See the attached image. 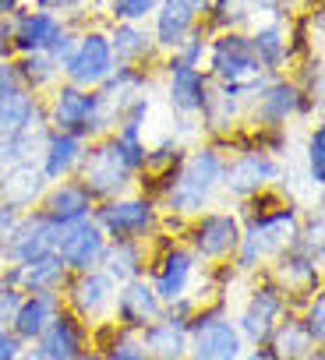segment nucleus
I'll list each match as a JSON object with an SVG mask.
<instances>
[{
	"mask_svg": "<svg viewBox=\"0 0 325 360\" xmlns=\"http://www.w3.org/2000/svg\"><path fill=\"white\" fill-rule=\"evenodd\" d=\"M237 216H241V244L230 262L237 276H258L297 237L300 226L297 205L283 202L272 188L244 198V209Z\"/></svg>",
	"mask_w": 325,
	"mask_h": 360,
	"instance_id": "f257e3e1",
	"label": "nucleus"
},
{
	"mask_svg": "<svg viewBox=\"0 0 325 360\" xmlns=\"http://www.w3.org/2000/svg\"><path fill=\"white\" fill-rule=\"evenodd\" d=\"M223 162H227V152L219 145H202V148L184 152L174 173L155 188V202H162V209L170 216H184V219L209 212V202L223 180Z\"/></svg>",
	"mask_w": 325,
	"mask_h": 360,
	"instance_id": "f03ea898",
	"label": "nucleus"
},
{
	"mask_svg": "<svg viewBox=\"0 0 325 360\" xmlns=\"http://www.w3.org/2000/svg\"><path fill=\"white\" fill-rule=\"evenodd\" d=\"M244 339L223 297L198 304L188 321V360H237L244 353Z\"/></svg>",
	"mask_w": 325,
	"mask_h": 360,
	"instance_id": "7ed1b4c3",
	"label": "nucleus"
},
{
	"mask_svg": "<svg viewBox=\"0 0 325 360\" xmlns=\"http://www.w3.org/2000/svg\"><path fill=\"white\" fill-rule=\"evenodd\" d=\"M209 265H202L188 244H177L170 237H162L159 240V255H148L145 279H148V286L155 290V297L162 304H174L181 297H195V283H198V276Z\"/></svg>",
	"mask_w": 325,
	"mask_h": 360,
	"instance_id": "20e7f679",
	"label": "nucleus"
},
{
	"mask_svg": "<svg viewBox=\"0 0 325 360\" xmlns=\"http://www.w3.org/2000/svg\"><path fill=\"white\" fill-rule=\"evenodd\" d=\"M286 314H293V297L279 283H272L265 272H258V279L251 283V290H248L241 311L234 314V321H237V332H241L244 346H265L272 328Z\"/></svg>",
	"mask_w": 325,
	"mask_h": 360,
	"instance_id": "39448f33",
	"label": "nucleus"
},
{
	"mask_svg": "<svg viewBox=\"0 0 325 360\" xmlns=\"http://www.w3.org/2000/svg\"><path fill=\"white\" fill-rule=\"evenodd\" d=\"M71 180H78V184H82L96 202H110V198H120V195L131 191L134 173H131L127 162L120 159L113 138L103 134V138H92V141L85 145V155H82V162H78V169H75Z\"/></svg>",
	"mask_w": 325,
	"mask_h": 360,
	"instance_id": "423d86ee",
	"label": "nucleus"
},
{
	"mask_svg": "<svg viewBox=\"0 0 325 360\" xmlns=\"http://www.w3.org/2000/svg\"><path fill=\"white\" fill-rule=\"evenodd\" d=\"M159 202L148 195H120L110 202H96L92 219L106 233V240H152L159 230Z\"/></svg>",
	"mask_w": 325,
	"mask_h": 360,
	"instance_id": "0eeeda50",
	"label": "nucleus"
},
{
	"mask_svg": "<svg viewBox=\"0 0 325 360\" xmlns=\"http://www.w3.org/2000/svg\"><path fill=\"white\" fill-rule=\"evenodd\" d=\"M283 180V162L279 155L258 148V145H244L241 152L227 155L223 162V180H219V188L234 198H251L258 191H269L272 184H279Z\"/></svg>",
	"mask_w": 325,
	"mask_h": 360,
	"instance_id": "6e6552de",
	"label": "nucleus"
},
{
	"mask_svg": "<svg viewBox=\"0 0 325 360\" xmlns=\"http://www.w3.org/2000/svg\"><path fill=\"white\" fill-rule=\"evenodd\" d=\"M209 64H212V75L219 78V85H227L241 96H258V89L265 85L262 64L255 60L251 43L241 32H223L209 50Z\"/></svg>",
	"mask_w": 325,
	"mask_h": 360,
	"instance_id": "1a4fd4ad",
	"label": "nucleus"
},
{
	"mask_svg": "<svg viewBox=\"0 0 325 360\" xmlns=\"http://www.w3.org/2000/svg\"><path fill=\"white\" fill-rule=\"evenodd\" d=\"M145 89H148V78H145L141 68H113V75L99 89H92L96 92V110H92L89 138L110 134L120 124V117L127 113V106L145 96Z\"/></svg>",
	"mask_w": 325,
	"mask_h": 360,
	"instance_id": "9d476101",
	"label": "nucleus"
},
{
	"mask_svg": "<svg viewBox=\"0 0 325 360\" xmlns=\"http://www.w3.org/2000/svg\"><path fill=\"white\" fill-rule=\"evenodd\" d=\"M184 244L195 251L202 265H227L241 244V216L237 212H202L188 223Z\"/></svg>",
	"mask_w": 325,
	"mask_h": 360,
	"instance_id": "9b49d317",
	"label": "nucleus"
},
{
	"mask_svg": "<svg viewBox=\"0 0 325 360\" xmlns=\"http://www.w3.org/2000/svg\"><path fill=\"white\" fill-rule=\"evenodd\" d=\"M64 307L85 321L89 328L106 325L113 318V300H117V283L103 272V269H89V272H71L64 293H60Z\"/></svg>",
	"mask_w": 325,
	"mask_h": 360,
	"instance_id": "f8f14e48",
	"label": "nucleus"
},
{
	"mask_svg": "<svg viewBox=\"0 0 325 360\" xmlns=\"http://www.w3.org/2000/svg\"><path fill=\"white\" fill-rule=\"evenodd\" d=\"M272 269L265 272L272 283H279L290 297H293V311H297V304L307 297V293H314V290H321V248H311V244H304V240H290L272 262H269Z\"/></svg>",
	"mask_w": 325,
	"mask_h": 360,
	"instance_id": "ddd939ff",
	"label": "nucleus"
},
{
	"mask_svg": "<svg viewBox=\"0 0 325 360\" xmlns=\"http://www.w3.org/2000/svg\"><path fill=\"white\" fill-rule=\"evenodd\" d=\"M53 251L68 265V272H89V269H99V262H103L106 233L89 216V219H78V223L60 226L57 237H53Z\"/></svg>",
	"mask_w": 325,
	"mask_h": 360,
	"instance_id": "4468645a",
	"label": "nucleus"
},
{
	"mask_svg": "<svg viewBox=\"0 0 325 360\" xmlns=\"http://www.w3.org/2000/svg\"><path fill=\"white\" fill-rule=\"evenodd\" d=\"M53 237H57V226L39 209H29V212L18 216V223L11 226V233L0 240V262H4V265L32 262V258L53 251Z\"/></svg>",
	"mask_w": 325,
	"mask_h": 360,
	"instance_id": "2eb2a0df",
	"label": "nucleus"
},
{
	"mask_svg": "<svg viewBox=\"0 0 325 360\" xmlns=\"http://www.w3.org/2000/svg\"><path fill=\"white\" fill-rule=\"evenodd\" d=\"M64 75L78 89H99L113 75L110 36L106 32H85V36H78V46H75L71 60L64 64Z\"/></svg>",
	"mask_w": 325,
	"mask_h": 360,
	"instance_id": "dca6fc26",
	"label": "nucleus"
},
{
	"mask_svg": "<svg viewBox=\"0 0 325 360\" xmlns=\"http://www.w3.org/2000/svg\"><path fill=\"white\" fill-rule=\"evenodd\" d=\"M162 314V300L155 297V290L148 286L145 276L117 283V300H113V325L124 332H141L145 325H152Z\"/></svg>",
	"mask_w": 325,
	"mask_h": 360,
	"instance_id": "f3484780",
	"label": "nucleus"
},
{
	"mask_svg": "<svg viewBox=\"0 0 325 360\" xmlns=\"http://www.w3.org/2000/svg\"><path fill=\"white\" fill-rule=\"evenodd\" d=\"M0 276H4V283L18 286L22 293H64V286L71 279V272L57 258V251H46L22 265H0Z\"/></svg>",
	"mask_w": 325,
	"mask_h": 360,
	"instance_id": "a211bd4d",
	"label": "nucleus"
},
{
	"mask_svg": "<svg viewBox=\"0 0 325 360\" xmlns=\"http://www.w3.org/2000/svg\"><path fill=\"white\" fill-rule=\"evenodd\" d=\"M92 110H96V92L92 89H78V85H60L53 92V103L46 110V124L53 131H71L89 138V124H92ZM92 141V138H89Z\"/></svg>",
	"mask_w": 325,
	"mask_h": 360,
	"instance_id": "6ab92c4d",
	"label": "nucleus"
},
{
	"mask_svg": "<svg viewBox=\"0 0 325 360\" xmlns=\"http://www.w3.org/2000/svg\"><path fill=\"white\" fill-rule=\"evenodd\" d=\"M89 342H92V328L85 321H78L68 307H60L57 318L43 328V335L32 346L39 353H46L50 360H78Z\"/></svg>",
	"mask_w": 325,
	"mask_h": 360,
	"instance_id": "aec40b11",
	"label": "nucleus"
},
{
	"mask_svg": "<svg viewBox=\"0 0 325 360\" xmlns=\"http://www.w3.org/2000/svg\"><path fill=\"white\" fill-rule=\"evenodd\" d=\"M57 230L68 226V223H78V219H89L96 212V198L78 184V180H57V184H50L36 205Z\"/></svg>",
	"mask_w": 325,
	"mask_h": 360,
	"instance_id": "412c9836",
	"label": "nucleus"
},
{
	"mask_svg": "<svg viewBox=\"0 0 325 360\" xmlns=\"http://www.w3.org/2000/svg\"><path fill=\"white\" fill-rule=\"evenodd\" d=\"M314 103L293 82H265L255 96V120H262V127H283L290 117H300Z\"/></svg>",
	"mask_w": 325,
	"mask_h": 360,
	"instance_id": "4be33fe9",
	"label": "nucleus"
},
{
	"mask_svg": "<svg viewBox=\"0 0 325 360\" xmlns=\"http://www.w3.org/2000/svg\"><path fill=\"white\" fill-rule=\"evenodd\" d=\"M85 145H89V138L50 127V134L43 141V152H39V169L46 176V184H57V180H71L75 176V169H78V162L85 155Z\"/></svg>",
	"mask_w": 325,
	"mask_h": 360,
	"instance_id": "5701e85b",
	"label": "nucleus"
},
{
	"mask_svg": "<svg viewBox=\"0 0 325 360\" xmlns=\"http://www.w3.org/2000/svg\"><path fill=\"white\" fill-rule=\"evenodd\" d=\"M148 360H188V321L162 311L152 325L138 332Z\"/></svg>",
	"mask_w": 325,
	"mask_h": 360,
	"instance_id": "b1692460",
	"label": "nucleus"
},
{
	"mask_svg": "<svg viewBox=\"0 0 325 360\" xmlns=\"http://www.w3.org/2000/svg\"><path fill=\"white\" fill-rule=\"evenodd\" d=\"M4 29L11 36V46H18L22 53H43L64 32V22L53 11H22L11 22H4Z\"/></svg>",
	"mask_w": 325,
	"mask_h": 360,
	"instance_id": "393cba45",
	"label": "nucleus"
},
{
	"mask_svg": "<svg viewBox=\"0 0 325 360\" xmlns=\"http://www.w3.org/2000/svg\"><path fill=\"white\" fill-rule=\"evenodd\" d=\"M46 188L50 184H46L39 162H15L4 176H0V205H8L15 212H29V209L39 205Z\"/></svg>",
	"mask_w": 325,
	"mask_h": 360,
	"instance_id": "a878e982",
	"label": "nucleus"
},
{
	"mask_svg": "<svg viewBox=\"0 0 325 360\" xmlns=\"http://www.w3.org/2000/svg\"><path fill=\"white\" fill-rule=\"evenodd\" d=\"M60 307H64L60 293H22V304H18V311H15V318H11L8 328H11L25 346H32V342L43 335V328L57 318Z\"/></svg>",
	"mask_w": 325,
	"mask_h": 360,
	"instance_id": "bb28decb",
	"label": "nucleus"
},
{
	"mask_svg": "<svg viewBox=\"0 0 325 360\" xmlns=\"http://www.w3.org/2000/svg\"><path fill=\"white\" fill-rule=\"evenodd\" d=\"M167 99L181 117H195L202 113L205 99H209V78L195 68V64H170V85H167Z\"/></svg>",
	"mask_w": 325,
	"mask_h": 360,
	"instance_id": "cd10ccee",
	"label": "nucleus"
},
{
	"mask_svg": "<svg viewBox=\"0 0 325 360\" xmlns=\"http://www.w3.org/2000/svg\"><path fill=\"white\" fill-rule=\"evenodd\" d=\"M195 18H198V8L191 0H159L155 8V43L167 46V50H177L188 32L195 29Z\"/></svg>",
	"mask_w": 325,
	"mask_h": 360,
	"instance_id": "c85d7f7f",
	"label": "nucleus"
},
{
	"mask_svg": "<svg viewBox=\"0 0 325 360\" xmlns=\"http://www.w3.org/2000/svg\"><path fill=\"white\" fill-rule=\"evenodd\" d=\"M148 255H152L148 251V240H106V251H103L99 269L113 283H127V279L145 276Z\"/></svg>",
	"mask_w": 325,
	"mask_h": 360,
	"instance_id": "c756f323",
	"label": "nucleus"
},
{
	"mask_svg": "<svg viewBox=\"0 0 325 360\" xmlns=\"http://www.w3.org/2000/svg\"><path fill=\"white\" fill-rule=\"evenodd\" d=\"M46 120V110L39 106L36 92L29 89H15L0 99V141H11L15 134H22L29 124Z\"/></svg>",
	"mask_w": 325,
	"mask_h": 360,
	"instance_id": "7c9ffc66",
	"label": "nucleus"
},
{
	"mask_svg": "<svg viewBox=\"0 0 325 360\" xmlns=\"http://www.w3.org/2000/svg\"><path fill=\"white\" fill-rule=\"evenodd\" d=\"M152 50V36L138 25V22H120L110 36V53H113V68H134L138 60H145Z\"/></svg>",
	"mask_w": 325,
	"mask_h": 360,
	"instance_id": "2f4dec72",
	"label": "nucleus"
},
{
	"mask_svg": "<svg viewBox=\"0 0 325 360\" xmlns=\"http://www.w3.org/2000/svg\"><path fill=\"white\" fill-rule=\"evenodd\" d=\"M265 346L272 349L276 360H304V356L314 349V342H311V335L304 332V325H300L297 314H286V318L272 328V335H269Z\"/></svg>",
	"mask_w": 325,
	"mask_h": 360,
	"instance_id": "473e14b6",
	"label": "nucleus"
},
{
	"mask_svg": "<svg viewBox=\"0 0 325 360\" xmlns=\"http://www.w3.org/2000/svg\"><path fill=\"white\" fill-rule=\"evenodd\" d=\"M248 43H251V53H255V60L262 64V71H276V68H283L286 57H290V43H286V32H283L279 25L258 29L255 36H248Z\"/></svg>",
	"mask_w": 325,
	"mask_h": 360,
	"instance_id": "72a5a7b5",
	"label": "nucleus"
},
{
	"mask_svg": "<svg viewBox=\"0 0 325 360\" xmlns=\"http://www.w3.org/2000/svg\"><path fill=\"white\" fill-rule=\"evenodd\" d=\"M110 138H113V145H117L120 159L127 162V169L138 176V173H141V166H145V155H148V145H145V131H141V124L120 120V124L110 131Z\"/></svg>",
	"mask_w": 325,
	"mask_h": 360,
	"instance_id": "f704fd0d",
	"label": "nucleus"
},
{
	"mask_svg": "<svg viewBox=\"0 0 325 360\" xmlns=\"http://www.w3.org/2000/svg\"><path fill=\"white\" fill-rule=\"evenodd\" d=\"M15 71H18L22 89L36 92V89H43V85L57 82L60 64H57V60H53V57L43 50V53H22V60H15Z\"/></svg>",
	"mask_w": 325,
	"mask_h": 360,
	"instance_id": "c9c22d12",
	"label": "nucleus"
},
{
	"mask_svg": "<svg viewBox=\"0 0 325 360\" xmlns=\"http://www.w3.org/2000/svg\"><path fill=\"white\" fill-rule=\"evenodd\" d=\"M293 314L300 318V325H304V332L311 335V342H314V346H325V293H321V290L307 293V297L297 304Z\"/></svg>",
	"mask_w": 325,
	"mask_h": 360,
	"instance_id": "e433bc0d",
	"label": "nucleus"
},
{
	"mask_svg": "<svg viewBox=\"0 0 325 360\" xmlns=\"http://www.w3.org/2000/svg\"><path fill=\"white\" fill-rule=\"evenodd\" d=\"M307 180L314 188L325 184V127L321 124L307 138Z\"/></svg>",
	"mask_w": 325,
	"mask_h": 360,
	"instance_id": "4c0bfd02",
	"label": "nucleus"
},
{
	"mask_svg": "<svg viewBox=\"0 0 325 360\" xmlns=\"http://www.w3.org/2000/svg\"><path fill=\"white\" fill-rule=\"evenodd\" d=\"M155 8H159V0H113V4H110L117 22H141Z\"/></svg>",
	"mask_w": 325,
	"mask_h": 360,
	"instance_id": "58836bf2",
	"label": "nucleus"
},
{
	"mask_svg": "<svg viewBox=\"0 0 325 360\" xmlns=\"http://www.w3.org/2000/svg\"><path fill=\"white\" fill-rule=\"evenodd\" d=\"M18 304H22V290L11 286V283H4V276H0V325H11Z\"/></svg>",
	"mask_w": 325,
	"mask_h": 360,
	"instance_id": "ea45409f",
	"label": "nucleus"
},
{
	"mask_svg": "<svg viewBox=\"0 0 325 360\" xmlns=\"http://www.w3.org/2000/svg\"><path fill=\"white\" fill-rule=\"evenodd\" d=\"M22 349H25V342H22L8 325H0V360H18Z\"/></svg>",
	"mask_w": 325,
	"mask_h": 360,
	"instance_id": "a19ab883",
	"label": "nucleus"
},
{
	"mask_svg": "<svg viewBox=\"0 0 325 360\" xmlns=\"http://www.w3.org/2000/svg\"><path fill=\"white\" fill-rule=\"evenodd\" d=\"M15 89H22L15 64H11V60H0V99H4L8 92H15Z\"/></svg>",
	"mask_w": 325,
	"mask_h": 360,
	"instance_id": "79ce46f5",
	"label": "nucleus"
},
{
	"mask_svg": "<svg viewBox=\"0 0 325 360\" xmlns=\"http://www.w3.org/2000/svg\"><path fill=\"white\" fill-rule=\"evenodd\" d=\"M237 360H276V356H272V349H269V346H248Z\"/></svg>",
	"mask_w": 325,
	"mask_h": 360,
	"instance_id": "37998d69",
	"label": "nucleus"
},
{
	"mask_svg": "<svg viewBox=\"0 0 325 360\" xmlns=\"http://www.w3.org/2000/svg\"><path fill=\"white\" fill-rule=\"evenodd\" d=\"M11 36H8V29H4V22H0V60H8L11 57Z\"/></svg>",
	"mask_w": 325,
	"mask_h": 360,
	"instance_id": "c03bdc74",
	"label": "nucleus"
},
{
	"mask_svg": "<svg viewBox=\"0 0 325 360\" xmlns=\"http://www.w3.org/2000/svg\"><path fill=\"white\" fill-rule=\"evenodd\" d=\"M78 360H103V349H99V346H92V342H89V346H85V349H82V356H78Z\"/></svg>",
	"mask_w": 325,
	"mask_h": 360,
	"instance_id": "a18cd8bd",
	"label": "nucleus"
},
{
	"mask_svg": "<svg viewBox=\"0 0 325 360\" xmlns=\"http://www.w3.org/2000/svg\"><path fill=\"white\" fill-rule=\"evenodd\" d=\"M18 360H50V356H46V353H39V349H36V346H25V349H22V356H18Z\"/></svg>",
	"mask_w": 325,
	"mask_h": 360,
	"instance_id": "49530a36",
	"label": "nucleus"
},
{
	"mask_svg": "<svg viewBox=\"0 0 325 360\" xmlns=\"http://www.w3.org/2000/svg\"><path fill=\"white\" fill-rule=\"evenodd\" d=\"M78 0H39V8H71Z\"/></svg>",
	"mask_w": 325,
	"mask_h": 360,
	"instance_id": "de8ad7c7",
	"label": "nucleus"
},
{
	"mask_svg": "<svg viewBox=\"0 0 325 360\" xmlns=\"http://www.w3.org/2000/svg\"><path fill=\"white\" fill-rule=\"evenodd\" d=\"M0 11H4V15H15V11H18V0H0Z\"/></svg>",
	"mask_w": 325,
	"mask_h": 360,
	"instance_id": "09e8293b",
	"label": "nucleus"
},
{
	"mask_svg": "<svg viewBox=\"0 0 325 360\" xmlns=\"http://www.w3.org/2000/svg\"><path fill=\"white\" fill-rule=\"evenodd\" d=\"M304 360H325V349H321V346H314V349H311Z\"/></svg>",
	"mask_w": 325,
	"mask_h": 360,
	"instance_id": "8fccbe9b",
	"label": "nucleus"
}]
</instances>
